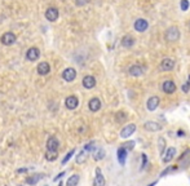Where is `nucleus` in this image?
<instances>
[{"mask_svg": "<svg viewBox=\"0 0 190 186\" xmlns=\"http://www.w3.org/2000/svg\"><path fill=\"white\" fill-rule=\"evenodd\" d=\"M62 78L65 79L66 82H73V80L77 78V71H75V69H73V67H69V69H66L62 72Z\"/></svg>", "mask_w": 190, "mask_h": 186, "instance_id": "13", "label": "nucleus"}, {"mask_svg": "<svg viewBox=\"0 0 190 186\" xmlns=\"http://www.w3.org/2000/svg\"><path fill=\"white\" fill-rule=\"evenodd\" d=\"M177 136H180V137H184V131H177Z\"/></svg>", "mask_w": 190, "mask_h": 186, "instance_id": "39", "label": "nucleus"}, {"mask_svg": "<svg viewBox=\"0 0 190 186\" xmlns=\"http://www.w3.org/2000/svg\"><path fill=\"white\" fill-rule=\"evenodd\" d=\"M122 45L124 48H131V47H133L135 45V39H133V36L132 35H125L123 36V39H122Z\"/></svg>", "mask_w": 190, "mask_h": 186, "instance_id": "20", "label": "nucleus"}, {"mask_svg": "<svg viewBox=\"0 0 190 186\" xmlns=\"http://www.w3.org/2000/svg\"><path fill=\"white\" fill-rule=\"evenodd\" d=\"M141 158H142L141 169H144V168H146V165H148V157H146V154H141Z\"/></svg>", "mask_w": 190, "mask_h": 186, "instance_id": "33", "label": "nucleus"}, {"mask_svg": "<svg viewBox=\"0 0 190 186\" xmlns=\"http://www.w3.org/2000/svg\"><path fill=\"white\" fill-rule=\"evenodd\" d=\"M87 160V151L83 150V151H80L78 155H77V163L78 164H81V163H84Z\"/></svg>", "mask_w": 190, "mask_h": 186, "instance_id": "26", "label": "nucleus"}, {"mask_svg": "<svg viewBox=\"0 0 190 186\" xmlns=\"http://www.w3.org/2000/svg\"><path fill=\"white\" fill-rule=\"evenodd\" d=\"M65 105H66V107L69 110H74V109H77L78 107V105H79V100H78V97H75V96H69L66 100H65Z\"/></svg>", "mask_w": 190, "mask_h": 186, "instance_id": "9", "label": "nucleus"}, {"mask_svg": "<svg viewBox=\"0 0 190 186\" xmlns=\"http://www.w3.org/2000/svg\"><path fill=\"white\" fill-rule=\"evenodd\" d=\"M144 128L146 129L149 132H158V131H162V124H159L158 122H153V120H149L144 124Z\"/></svg>", "mask_w": 190, "mask_h": 186, "instance_id": "4", "label": "nucleus"}, {"mask_svg": "<svg viewBox=\"0 0 190 186\" xmlns=\"http://www.w3.org/2000/svg\"><path fill=\"white\" fill-rule=\"evenodd\" d=\"M189 29H190V22H189Z\"/></svg>", "mask_w": 190, "mask_h": 186, "instance_id": "41", "label": "nucleus"}, {"mask_svg": "<svg viewBox=\"0 0 190 186\" xmlns=\"http://www.w3.org/2000/svg\"><path fill=\"white\" fill-rule=\"evenodd\" d=\"M176 155V149L175 147H168L166 153L163 154V163L164 164H168L169 162H172V159L175 158Z\"/></svg>", "mask_w": 190, "mask_h": 186, "instance_id": "8", "label": "nucleus"}, {"mask_svg": "<svg viewBox=\"0 0 190 186\" xmlns=\"http://www.w3.org/2000/svg\"><path fill=\"white\" fill-rule=\"evenodd\" d=\"M62 176H65V172H61V173H60V175H58V176H57V177L54 178V181H58V180H60V178H61Z\"/></svg>", "mask_w": 190, "mask_h": 186, "instance_id": "37", "label": "nucleus"}, {"mask_svg": "<svg viewBox=\"0 0 190 186\" xmlns=\"http://www.w3.org/2000/svg\"><path fill=\"white\" fill-rule=\"evenodd\" d=\"M176 168H177V167H167V168H166V169H164V171L160 173V176H162V177H163V176H166L167 173H169L172 169H176Z\"/></svg>", "mask_w": 190, "mask_h": 186, "instance_id": "35", "label": "nucleus"}, {"mask_svg": "<svg viewBox=\"0 0 190 186\" xmlns=\"http://www.w3.org/2000/svg\"><path fill=\"white\" fill-rule=\"evenodd\" d=\"M49 71H50V67H49L48 62H40L39 66H38V72H39L40 75H47Z\"/></svg>", "mask_w": 190, "mask_h": 186, "instance_id": "21", "label": "nucleus"}, {"mask_svg": "<svg viewBox=\"0 0 190 186\" xmlns=\"http://www.w3.org/2000/svg\"><path fill=\"white\" fill-rule=\"evenodd\" d=\"M159 102H160V98L158 97V96H153V97H150L148 102H146V109L149 111H154L158 109V106H159Z\"/></svg>", "mask_w": 190, "mask_h": 186, "instance_id": "6", "label": "nucleus"}, {"mask_svg": "<svg viewBox=\"0 0 190 186\" xmlns=\"http://www.w3.org/2000/svg\"><path fill=\"white\" fill-rule=\"evenodd\" d=\"M162 89L166 95H172V93H175V91H176V84H175L173 80H166L162 85Z\"/></svg>", "mask_w": 190, "mask_h": 186, "instance_id": "5", "label": "nucleus"}, {"mask_svg": "<svg viewBox=\"0 0 190 186\" xmlns=\"http://www.w3.org/2000/svg\"><path fill=\"white\" fill-rule=\"evenodd\" d=\"M58 146H60L58 140H57L54 136H52V137L48 138V141H47V149H48L49 151H57V150H58Z\"/></svg>", "mask_w": 190, "mask_h": 186, "instance_id": "16", "label": "nucleus"}, {"mask_svg": "<svg viewBox=\"0 0 190 186\" xmlns=\"http://www.w3.org/2000/svg\"><path fill=\"white\" fill-rule=\"evenodd\" d=\"M104 158H105V150L104 149H98L97 151H94V155H93L94 160H97L98 162V160H102Z\"/></svg>", "mask_w": 190, "mask_h": 186, "instance_id": "25", "label": "nucleus"}, {"mask_svg": "<svg viewBox=\"0 0 190 186\" xmlns=\"http://www.w3.org/2000/svg\"><path fill=\"white\" fill-rule=\"evenodd\" d=\"M181 89H182V92H184V93H188V92L190 91V78H189L188 82L182 85V88H181Z\"/></svg>", "mask_w": 190, "mask_h": 186, "instance_id": "34", "label": "nucleus"}, {"mask_svg": "<svg viewBox=\"0 0 190 186\" xmlns=\"http://www.w3.org/2000/svg\"><path fill=\"white\" fill-rule=\"evenodd\" d=\"M81 83H83V87L85 89H92L96 87V79H94L92 75H87V76L83 78V82Z\"/></svg>", "mask_w": 190, "mask_h": 186, "instance_id": "14", "label": "nucleus"}, {"mask_svg": "<svg viewBox=\"0 0 190 186\" xmlns=\"http://www.w3.org/2000/svg\"><path fill=\"white\" fill-rule=\"evenodd\" d=\"M46 17L48 21H56L57 18H58V10L56 8H48L47 12H46Z\"/></svg>", "mask_w": 190, "mask_h": 186, "instance_id": "19", "label": "nucleus"}, {"mask_svg": "<svg viewBox=\"0 0 190 186\" xmlns=\"http://www.w3.org/2000/svg\"><path fill=\"white\" fill-rule=\"evenodd\" d=\"M135 30L138 31V33H144V31H146L148 27H149V23L146 20H144V18H138V20L135 21Z\"/></svg>", "mask_w": 190, "mask_h": 186, "instance_id": "7", "label": "nucleus"}, {"mask_svg": "<svg viewBox=\"0 0 190 186\" xmlns=\"http://www.w3.org/2000/svg\"><path fill=\"white\" fill-rule=\"evenodd\" d=\"M39 56H40V51L38 48L33 47V48H30L27 53H26V58L29 61H36L38 58H39Z\"/></svg>", "mask_w": 190, "mask_h": 186, "instance_id": "17", "label": "nucleus"}, {"mask_svg": "<svg viewBox=\"0 0 190 186\" xmlns=\"http://www.w3.org/2000/svg\"><path fill=\"white\" fill-rule=\"evenodd\" d=\"M85 3H88V0H77V4L78 5H84Z\"/></svg>", "mask_w": 190, "mask_h": 186, "instance_id": "36", "label": "nucleus"}, {"mask_svg": "<svg viewBox=\"0 0 190 186\" xmlns=\"http://www.w3.org/2000/svg\"><path fill=\"white\" fill-rule=\"evenodd\" d=\"M16 41V35L13 33H5L2 36V43L4 45H12Z\"/></svg>", "mask_w": 190, "mask_h": 186, "instance_id": "15", "label": "nucleus"}, {"mask_svg": "<svg viewBox=\"0 0 190 186\" xmlns=\"http://www.w3.org/2000/svg\"><path fill=\"white\" fill-rule=\"evenodd\" d=\"M43 178V175H35V176H31V177H27L26 178V182L29 184V185H35L39 180H42Z\"/></svg>", "mask_w": 190, "mask_h": 186, "instance_id": "24", "label": "nucleus"}, {"mask_svg": "<svg viewBox=\"0 0 190 186\" xmlns=\"http://www.w3.org/2000/svg\"><path fill=\"white\" fill-rule=\"evenodd\" d=\"M189 0H181L180 2V7H181V10L182 12H185V10H188L189 9Z\"/></svg>", "mask_w": 190, "mask_h": 186, "instance_id": "30", "label": "nucleus"}, {"mask_svg": "<svg viewBox=\"0 0 190 186\" xmlns=\"http://www.w3.org/2000/svg\"><path fill=\"white\" fill-rule=\"evenodd\" d=\"M127 118H128V114L124 113V111H118L115 114V120H117V123H120V124L127 122Z\"/></svg>", "mask_w": 190, "mask_h": 186, "instance_id": "22", "label": "nucleus"}, {"mask_svg": "<svg viewBox=\"0 0 190 186\" xmlns=\"http://www.w3.org/2000/svg\"><path fill=\"white\" fill-rule=\"evenodd\" d=\"M123 146L129 151V150H132V149L135 147V141H128V142H125V144H124Z\"/></svg>", "mask_w": 190, "mask_h": 186, "instance_id": "32", "label": "nucleus"}, {"mask_svg": "<svg viewBox=\"0 0 190 186\" xmlns=\"http://www.w3.org/2000/svg\"><path fill=\"white\" fill-rule=\"evenodd\" d=\"M106 181L100 168H96V177L93 180V186H105Z\"/></svg>", "mask_w": 190, "mask_h": 186, "instance_id": "12", "label": "nucleus"}, {"mask_svg": "<svg viewBox=\"0 0 190 186\" xmlns=\"http://www.w3.org/2000/svg\"><path fill=\"white\" fill-rule=\"evenodd\" d=\"M74 154H75V150H74V149H73V150H71V151H69V153L66 154V157L63 158V160H62V164H66V163L69 162V160L71 159V157H73Z\"/></svg>", "mask_w": 190, "mask_h": 186, "instance_id": "29", "label": "nucleus"}, {"mask_svg": "<svg viewBox=\"0 0 190 186\" xmlns=\"http://www.w3.org/2000/svg\"><path fill=\"white\" fill-rule=\"evenodd\" d=\"M127 154H128V150L122 146L118 149V153H117V157H118V162L120 165H124L125 164V160H127Z\"/></svg>", "mask_w": 190, "mask_h": 186, "instance_id": "10", "label": "nucleus"}, {"mask_svg": "<svg viewBox=\"0 0 190 186\" xmlns=\"http://www.w3.org/2000/svg\"><path fill=\"white\" fill-rule=\"evenodd\" d=\"M158 144H159V154L163 157V154L166 153V140H164L163 137H159V140H158Z\"/></svg>", "mask_w": 190, "mask_h": 186, "instance_id": "27", "label": "nucleus"}, {"mask_svg": "<svg viewBox=\"0 0 190 186\" xmlns=\"http://www.w3.org/2000/svg\"><path fill=\"white\" fill-rule=\"evenodd\" d=\"M128 72H129V75L131 76H141L142 74L145 72V67L142 65H132L129 69H128Z\"/></svg>", "mask_w": 190, "mask_h": 186, "instance_id": "3", "label": "nucleus"}, {"mask_svg": "<svg viewBox=\"0 0 190 186\" xmlns=\"http://www.w3.org/2000/svg\"><path fill=\"white\" fill-rule=\"evenodd\" d=\"M94 149H96V145H94V142H89V144H87L84 146V150L85 151H94Z\"/></svg>", "mask_w": 190, "mask_h": 186, "instance_id": "31", "label": "nucleus"}, {"mask_svg": "<svg viewBox=\"0 0 190 186\" xmlns=\"http://www.w3.org/2000/svg\"><path fill=\"white\" fill-rule=\"evenodd\" d=\"M156 184H158V181H154V182H151V184H149L148 186H155Z\"/></svg>", "mask_w": 190, "mask_h": 186, "instance_id": "40", "label": "nucleus"}, {"mask_svg": "<svg viewBox=\"0 0 190 186\" xmlns=\"http://www.w3.org/2000/svg\"><path fill=\"white\" fill-rule=\"evenodd\" d=\"M79 180H80L79 175H73V176L69 177V180H67L66 185H67V186H77V185H78V182H79Z\"/></svg>", "mask_w": 190, "mask_h": 186, "instance_id": "23", "label": "nucleus"}, {"mask_svg": "<svg viewBox=\"0 0 190 186\" xmlns=\"http://www.w3.org/2000/svg\"><path fill=\"white\" fill-rule=\"evenodd\" d=\"M135 131H136V124H133V123L127 124L122 131H120V137L122 138H128L135 133Z\"/></svg>", "mask_w": 190, "mask_h": 186, "instance_id": "2", "label": "nucleus"}, {"mask_svg": "<svg viewBox=\"0 0 190 186\" xmlns=\"http://www.w3.org/2000/svg\"><path fill=\"white\" fill-rule=\"evenodd\" d=\"M179 39H180V30H179V27H176V26L168 27L167 31H166V40L171 41V43H175Z\"/></svg>", "mask_w": 190, "mask_h": 186, "instance_id": "1", "label": "nucleus"}, {"mask_svg": "<svg viewBox=\"0 0 190 186\" xmlns=\"http://www.w3.org/2000/svg\"><path fill=\"white\" fill-rule=\"evenodd\" d=\"M23 172H27V168H21L17 171V173H23Z\"/></svg>", "mask_w": 190, "mask_h": 186, "instance_id": "38", "label": "nucleus"}, {"mask_svg": "<svg viewBox=\"0 0 190 186\" xmlns=\"http://www.w3.org/2000/svg\"><path fill=\"white\" fill-rule=\"evenodd\" d=\"M60 186H62V184H61V182H60Z\"/></svg>", "mask_w": 190, "mask_h": 186, "instance_id": "42", "label": "nucleus"}, {"mask_svg": "<svg viewBox=\"0 0 190 186\" xmlns=\"http://www.w3.org/2000/svg\"><path fill=\"white\" fill-rule=\"evenodd\" d=\"M175 67V61L172 58H164L160 62V69L163 71H171Z\"/></svg>", "mask_w": 190, "mask_h": 186, "instance_id": "11", "label": "nucleus"}, {"mask_svg": "<svg viewBox=\"0 0 190 186\" xmlns=\"http://www.w3.org/2000/svg\"><path fill=\"white\" fill-rule=\"evenodd\" d=\"M88 107H89L92 113H96V111H98L101 109V100L97 97H93L92 100L88 102Z\"/></svg>", "mask_w": 190, "mask_h": 186, "instance_id": "18", "label": "nucleus"}, {"mask_svg": "<svg viewBox=\"0 0 190 186\" xmlns=\"http://www.w3.org/2000/svg\"><path fill=\"white\" fill-rule=\"evenodd\" d=\"M57 157H58V153L57 151H47V160H49V162H53V160H56L57 159Z\"/></svg>", "mask_w": 190, "mask_h": 186, "instance_id": "28", "label": "nucleus"}]
</instances>
